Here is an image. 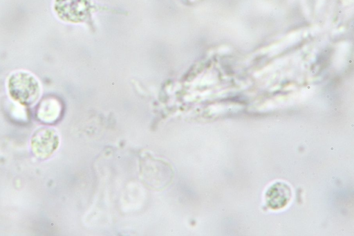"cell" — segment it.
Listing matches in <instances>:
<instances>
[{
    "instance_id": "1",
    "label": "cell",
    "mask_w": 354,
    "mask_h": 236,
    "mask_svg": "<svg viewBox=\"0 0 354 236\" xmlns=\"http://www.w3.org/2000/svg\"><path fill=\"white\" fill-rule=\"evenodd\" d=\"M7 88L10 97L24 107L35 105L41 93L38 79L24 70L15 71L10 73L7 80Z\"/></svg>"
},
{
    "instance_id": "2",
    "label": "cell",
    "mask_w": 354,
    "mask_h": 236,
    "mask_svg": "<svg viewBox=\"0 0 354 236\" xmlns=\"http://www.w3.org/2000/svg\"><path fill=\"white\" fill-rule=\"evenodd\" d=\"M91 0H54L53 10L63 21L77 24L85 21L91 15Z\"/></svg>"
},
{
    "instance_id": "3",
    "label": "cell",
    "mask_w": 354,
    "mask_h": 236,
    "mask_svg": "<svg viewBox=\"0 0 354 236\" xmlns=\"http://www.w3.org/2000/svg\"><path fill=\"white\" fill-rule=\"evenodd\" d=\"M59 144L58 134L53 128L41 127L32 134L31 148L34 154L39 158H47L57 149Z\"/></svg>"
},
{
    "instance_id": "4",
    "label": "cell",
    "mask_w": 354,
    "mask_h": 236,
    "mask_svg": "<svg viewBox=\"0 0 354 236\" xmlns=\"http://www.w3.org/2000/svg\"><path fill=\"white\" fill-rule=\"evenodd\" d=\"M60 109V105L56 100L46 99L38 108L37 116L41 121L51 122L57 118Z\"/></svg>"
},
{
    "instance_id": "5",
    "label": "cell",
    "mask_w": 354,
    "mask_h": 236,
    "mask_svg": "<svg viewBox=\"0 0 354 236\" xmlns=\"http://www.w3.org/2000/svg\"><path fill=\"white\" fill-rule=\"evenodd\" d=\"M268 201L271 207L275 206L276 208L284 206L289 200L290 197V188L285 184L278 183L270 188L268 192Z\"/></svg>"
}]
</instances>
